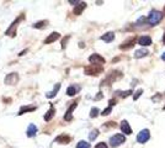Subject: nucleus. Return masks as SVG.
<instances>
[{"instance_id": "4468645a", "label": "nucleus", "mask_w": 165, "mask_h": 148, "mask_svg": "<svg viewBox=\"0 0 165 148\" xmlns=\"http://www.w3.org/2000/svg\"><path fill=\"white\" fill-rule=\"evenodd\" d=\"M36 110V106H33V105H27V106H22L21 109H20V111H19V116H21V115H23V114H27V112H32V111H35Z\"/></svg>"}, {"instance_id": "f257e3e1", "label": "nucleus", "mask_w": 165, "mask_h": 148, "mask_svg": "<svg viewBox=\"0 0 165 148\" xmlns=\"http://www.w3.org/2000/svg\"><path fill=\"white\" fill-rule=\"evenodd\" d=\"M22 20H25V15L23 14H21L11 25H10V27L6 30V32H5V35H7V36H11V37H14V36H16V27H17V23H20Z\"/></svg>"}, {"instance_id": "6ab92c4d", "label": "nucleus", "mask_w": 165, "mask_h": 148, "mask_svg": "<svg viewBox=\"0 0 165 148\" xmlns=\"http://www.w3.org/2000/svg\"><path fill=\"white\" fill-rule=\"evenodd\" d=\"M54 114H56V109L53 108V105H51V108H49V110L46 112V115H44V121H51L52 119H53V116H54Z\"/></svg>"}, {"instance_id": "e433bc0d", "label": "nucleus", "mask_w": 165, "mask_h": 148, "mask_svg": "<svg viewBox=\"0 0 165 148\" xmlns=\"http://www.w3.org/2000/svg\"><path fill=\"white\" fill-rule=\"evenodd\" d=\"M164 109H165V106H164Z\"/></svg>"}, {"instance_id": "4c0bfd02", "label": "nucleus", "mask_w": 165, "mask_h": 148, "mask_svg": "<svg viewBox=\"0 0 165 148\" xmlns=\"http://www.w3.org/2000/svg\"><path fill=\"white\" fill-rule=\"evenodd\" d=\"M164 11H165V9H164Z\"/></svg>"}, {"instance_id": "cd10ccee", "label": "nucleus", "mask_w": 165, "mask_h": 148, "mask_svg": "<svg viewBox=\"0 0 165 148\" xmlns=\"http://www.w3.org/2000/svg\"><path fill=\"white\" fill-rule=\"evenodd\" d=\"M95 148H108V147H107V145H106V143L100 142V143H97V145L95 146Z\"/></svg>"}, {"instance_id": "9d476101", "label": "nucleus", "mask_w": 165, "mask_h": 148, "mask_svg": "<svg viewBox=\"0 0 165 148\" xmlns=\"http://www.w3.org/2000/svg\"><path fill=\"white\" fill-rule=\"evenodd\" d=\"M75 108H77V103H73V104L69 106V109L67 110V112H66V115H64V120H66V121H72V120H73V111H74Z\"/></svg>"}, {"instance_id": "dca6fc26", "label": "nucleus", "mask_w": 165, "mask_h": 148, "mask_svg": "<svg viewBox=\"0 0 165 148\" xmlns=\"http://www.w3.org/2000/svg\"><path fill=\"white\" fill-rule=\"evenodd\" d=\"M101 40L104 41V42H112L113 40H115V32H112V31H110V32H106L105 35H102L101 36Z\"/></svg>"}, {"instance_id": "f3484780", "label": "nucleus", "mask_w": 165, "mask_h": 148, "mask_svg": "<svg viewBox=\"0 0 165 148\" xmlns=\"http://www.w3.org/2000/svg\"><path fill=\"white\" fill-rule=\"evenodd\" d=\"M59 89H61V84H59V83H57V84L54 85V88H53V90H51V91H48V93L46 94V96H47L48 99H52V98H54V96L57 95V93L59 91Z\"/></svg>"}, {"instance_id": "a211bd4d", "label": "nucleus", "mask_w": 165, "mask_h": 148, "mask_svg": "<svg viewBox=\"0 0 165 148\" xmlns=\"http://www.w3.org/2000/svg\"><path fill=\"white\" fill-rule=\"evenodd\" d=\"M79 90H80V88H79L78 85H70V87H68V89H67V95H68V96H74Z\"/></svg>"}, {"instance_id": "bb28decb", "label": "nucleus", "mask_w": 165, "mask_h": 148, "mask_svg": "<svg viewBox=\"0 0 165 148\" xmlns=\"http://www.w3.org/2000/svg\"><path fill=\"white\" fill-rule=\"evenodd\" d=\"M142 93H143V90H142V89L137 90V91H136V94H134V96H133V99H134V100H137V99H138V98L142 95Z\"/></svg>"}, {"instance_id": "20e7f679", "label": "nucleus", "mask_w": 165, "mask_h": 148, "mask_svg": "<svg viewBox=\"0 0 165 148\" xmlns=\"http://www.w3.org/2000/svg\"><path fill=\"white\" fill-rule=\"evenodd\" d=\"M125 142H126V137L123 135H121V133H117V135H115V136H112L110 138V146L113 148L121 146Z\"/></svg>"}, {"instance_id": "393cba45", "label": "nucleus", "mask_w": 165, "mask_h": 148, "mask_svg": "<svg viewBox=\"0 0 165 148\" xmlns=\"http://www.w3.org/2000/svg\"><path fill=\"white\" fill-rule=\"evenodd\" d=\"M99 115V109L97 108H92L90 111V117H96Z\"/></svg>"}, {"instance_id": "72a5a7b5", "label": "nucleus", "mask_w": 165, "mask_h": 148, "mask_svg": "<svg viewBox=\"0 0 165 148\" xmlns=\"http://www.w3.org/2000/svg\"><path fill=\"white\" fill-rule=\"evenodd\" d=\"M101 98H102V94H101V93H99V95L95 98V100H99V99H101Z\"/></svg>"}, {"instance_id": "f03ea898", "label": "nucleus", "mask_w": 165, "mask_h": 148, "mask_svg": "<svg viewBox=\"0 0 165 148\" xmlns=\"http://www.w3.org/2000/svg\"><path fill=\"white\" fill-rule=\"evenodd\" d=\"M162 19H163V14H162L160 11L153 10V11H150V14H149L148 21H149L150 25H157V23H159V22L162 21Z\"/></svg>"}, {"instance_id": "aec40b11", "label": "nucleus", "mask_w": 165, "mask_h": 148, "mask_svg": "<svg viewBox=\"0 0 165 148\" xmlns=\"http://www.w3.org/2000/svg\"><path fill=\"white\" fill-rule=\"evenodd\" d=\"M86 7V2H84V1H80L78 5H75V7H74V10H73V12L75 14V15H80L82 12V10Z\"/></svg>"}, {"instance_id": "2eb2a0df", "label": "nucleus", "mask_w": 165, "mask_h": 148, "mask_svg": "<svg viewBox=\"0 0 165 148\" xmlns=\"http://www.w3.org/2000/svg\"><path fill=\"white\" fill-rule=\"evenodd\" d=\"M121 130H122V132H123L125 135H131V133H132V129L129 127V124H128L126 120H123V121L121 122Z\"/></svg>"}, {"instance_id": "423d86ee", "label": "nucleus", "mask_w": 165, "mask_h": 148, "mask_svg": "<svg viewBox=\"0 0 165 148\" xmlns=\"http://www.w3.org/2000/svg\"><path fill=\"white\" fill-rule=\"evenodd\" d=\"M4 80H5V84H7V85H15L19 82V74L17 73H9Z\"/></svg>"}, {"instance_id": "f704fd0d", "label": "nucleus", "mask_w": 165, "mask_h": 148, "mask_svg": "<svg viewBox=\"0 0 165 148\" xmlns=\"http://www.w3.org/2000/svg\"><path fill=\"white\" fill-rule=\"evenodd\" d=\"M162 59H163V61H165V53H163V56H162Z\"/></svg>"}, {"instance_id": "5701e85b", "label": "nucleus", "mask_w": 165, "mask_h": 148, "mask_svg": "<svg viewBox=\"0 0 165 148\" xmlns=\"http://www.w3.org/2000/svg\"><path fill=\"white\" fill-rule=\"evenodd\" d=\"M97 136H99V130H92L90 132V135H89V138H90V141H94Z\"/></svg>"}, {"instance_id": "4be33fe9", "label": "nucleus", "mask_w": 165, "mask_h": 148, "mask_svg": "<svg viewBox=\"0 0 165 148\" xmlns=\"http://www.w3.org/2000/svg\"><path fill=\"white\" fill-rule=\"evenodd\" d=\"M147 54H148V51L144 49V48L143 49H138V51L134 52V57L136 58H142V57H146Z\"/></svg>"}, {"instance_id": "a878e982", "label": "nucleus", "mask_w": 165, "mask_h": 148, "mask_svg": "<svg viewBox=\"0 0 165 148\" xmlns=\"http://www.w3.org/2000/svg\"><path fill=\"white\" fill-rule=\"evenodd\" d=\"M111 111H112V108H111V106H108L107 109H105V110L102 111V114H101V115H102V116H107V115H108Z\"/></svg>"}, {"instance_id": "0eeeda50", "label": "nucleus", "mask_w": 165, "mask_h": 148, "mask_svg": "<svg viewBox=\"0 0 165 148\" xmlns=\"http://www.w3.org/2000/svg\"><path fill=\"white\" fill-rule=\"evenodd\" d=\"M149 138H150V135H149V131L148 130H142L138 133V136H137V141L139 143H146Z\"/></svg>"}, {"instance_id": "412c9836", "label": "nucleus", "mask_w": 165, "mask_h": 148, "mask_svg": "<svg viewBox=\"0 0 165 148\" xmlns=\"http://www.w3.org/2000/svg\"><path fill=\"white\" fill-rule=\"evenodd\" d=\"M47 25H48V21H46V20L43 21V20H42V21H38V22L33 23L32 27H33V28H44Z\"/></svg>"}, {"instance_id": "473e14b6", "label": "nucleus", "mask_w": 165, "mask_h": 148, "mask_svg": "<svg viewBox=\"0 0 165 148\" xmlns=\"http://www.w3.org/2000/svg\"><path fill=\"white\" fill-rule=\"evenodd\" d=\"M80 1H78V0H69V4H79Z\"/></svg>"}, {"instance_id": "1a4fd4ad", "label": "nucleus", "mask_w": 165, "mask_h": 148, "mask_svg": "<svg viewBox=\"0 0 165 148\" xmlns=\"http://www.w3.org/2000/svg\"><path fill=\"white\" fill-rule=\"evenodd\" d=\"M136 41H137L136 37H131L129 40H127L125 43H122V44L120 46V49H129V48H132V47L134 46Z\"/></svg>"}, {"instance_id": "c85d7f7f", "label": "nucleus", "mask_w": 165, "mask_h": 148, "mask_svg": "<svg viewBox=\"0 0 165 148\" xmlns=\"http://www.w3.org/2000/svg\"><path fill=\"white\" fill-rule=\"evenodd\" d=\"M69 37H70V36H67V37L62 41V48H66V46H67V41L69 40Z\"/></svg>"}, {"instance_id": "f8f14e48", "label": "nucleus", "mask_w": 165, "mask_h": 148, "mask_svg": "<svg viewBox=\"0 0 165 148\" xmlns=\"http://www.w3.org/2000/svg\"><path fill=\"white\" fill-rule=\"evenodd\" d=\"M37 126L35 125V124H30L28 125V127H27V130H26V135H27V137H33V136H36V133H37Z\"/></svg>"}, {"instance_id": "9b49d317", "label": "nucleus", "mask_w": 165, "mask_h": 148, "mask_svg": "<svg viewBox=\"0 0 165 148\" xmlns=\"http://www.w3.org/2000/svg\"><path fill=\"white\" fill-rule=\"evenodd\" d=\"M70 141H72V137L68 135H61L54 140L56 143H62V145H68Z\"/></svg>"}, {"instance_id": "7c9ffc66", "label": "nucleus", "mask_w": 165, "mask_h": 148, "mask_svg": "<svg viewBox=\"0 0 165 148\" xmlns=\"http://www.w3.org/2000/svg\"><path fill=\"white\" fill-rule=\"evenodd\" d=\"M27 51H28V49H27V48H26V49H23V51H21V52H20V53H19V56H20V57H22V56H23V54H25V53H27Z\"/></svg>"}, {"instance_id": "ddd939ff", "label": "nucleus", "mask_w": 165, "mask_h": 148, "mask_svg": "<svg viewBox=\"0 0 165 148\" xmlns=\"http://www.w3.org/2000/svg\"><path fill=\"white\" fill-rule=\"evenodd\" d=\"M138 43L143 47H147V46H150L152 44V38L149 36H142L138 38Z\"/></svg>"}, {"instance_id": "c9c22d12", "label": "nucleus", "mask_w": 165, "mask_h": 148, "mask_svg": "<svg viewBox=\"0 0 165 148\" xmlns=\"http://www.w3.org/2000/svg\"><path fill=\"white\" fill-rule=\"evenodd\" d=\"M163 42H165V33H164V36H163Z\"/></svg>"}, {"instance_id": "2f4dec72", "label": "nucleus", "mask_w": 165, "mask_h": 148, "mask_svg": "<svg viewBox=\"0 0 165 148\" xmlns=\"http://www.w3.org/2000/svg\"><path fill=\"white\" fill-rule=\"evenodd\" d=\"M113 105H116V100H115V99H112V100H110V106L112 108Z\"/></svg>"}, {"instance_id": "b1692460", "label": "nucleus", "mask_w": 165, "mask_h": 148, "mask_svg": "<svg viewBox=\"0 0 165 148\" xmlns=\"http://www.w3.org/2000/svg\"><path fill=\"white\" fill-rule=\"evenodd\" d=\"M77 148H90V143L85 142V141H80L78 145H77Z\"/></svg>"}, {"instance_id": "39448f33", "label": "nucleus", "mask_w": 165, "mask_h": 148, "mask_svg": "<svg viewBox=\"0 0 165 148\" xmlns=\"http://www.w3.org/2000/svg\"><path fill=\"white\" fill-rule=\"evenodd\" d=\"M89 62H90L91 64H94V66H102V64L105 63V58L101 57V56L97 54V53H94V54H91V56L89 57Z\"/></svg>"}, {"instance_id": "7ed1b4c3", "label": "nucleus", "mask_w": 165, "mask_h": 148, "mask_svg": "<svg viewBox=\"0 0 165 148\" xmlns=\"http://www.w3.org/2000/svg\"><path fill=\"white\" fill-rule=\"evenodd\" d=\"M104 68L102 66H94V64H90L87 67H85V74L86 75H99L100 73H102Z\"/></svg>"}, {"instance_id": "6e6552de", "label": "nucleus", "mask_w": 165, "mask_h": 148, "mask_svg": "<svg viewBox=\"0 0 165 148\" xmlns=\"http://www.w3.org/2000/svg\"><path fill=\"white\" fill-rule=\"evenodd\" d=\"M59 37H61V35H59L58 32H56V31H54V32H52L51 35H48V37H47V38L43 41V43H44V44L53 43V42H56V41H57Z\"/></svg>"}, {"instance_id": "c756f323", "label": "nucleus", "mask_w": 165, "mask_h": 148, "mask_svg": "<svg viewBox=\"0 0 165 148\" xmlns=\"http://www.w3.org/2000/svg\"><path fill=\"white\" fill-rule=\"evenodd\" d=\"M129 94H132V90H127V91H123V93L121 94V96H122V98H127V96H128Z\"/></svg>"}]
</instances>
